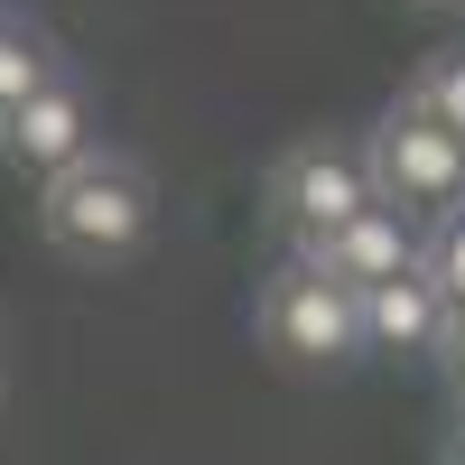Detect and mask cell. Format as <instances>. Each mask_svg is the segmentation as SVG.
<instances>
[{"label":"cell","instance_id":"cell-13","mask_svg":"<svg viewBox=\"0 0 465 465\" xmlns=\"http://www.w3.org/2000/svg\"><path fill=\"white\" fill-rule=\"evenodd\" d=\"M456 465H465V456H456Z\"/></svg>","mask_w":465,"mask_h":465},{"label":"cell","instance_id":"cell-4","mask_svg":"<svg viewBox=\"0 0 465 465\" xmlns=\"http://www.w3.org/2000/svg\"><path fill=\"white\" fill-rule=\"evenodd\" d=\"M261 335H270V354H289V363H354L363 354V298L344 280H326V270L289 261L280 280L261 289Z\"/></svg>","mask_w":465,"mask_h":465},{"label":"cell","instance_id":"cell-10","mask_svg":"<svg viewBox=\"0 0 465 465\" xmlns=\"http://www.w3.org/2000/svg\"><path fill=\"white\" fill-rule=\"evenodd\" d=\"M419 270L438 280V298H447V307H465V205L429 223V242H419Z\"/></svg>","mask_w":465,"mask_h":465},{"label":"cell","instance_id":"cell-7","mask_svg":"<svg viewBox=\"0 0 465 465\" xmlns=\"http://www.w3.org/2000/svg\"><path fill=\"white\" fill-rule=\"evenodd\" d=\"M447 317H456V307L438 298L429 270H410V280H381V289H363V354H438Z\"/></svg>","mask_w":465,"mask_h":465},{"label":"cell","instance_id":"cell-11","mask_svg":"<svg viewBox=\"0 0 465 465\" xmlns=\"http://www.w3.org/2000/svg\"><path fill=\"white\" fill-rule=\"evenodd\" d=\"M438 363L465 381V307H456V317H447V335H438Z\"/></svg>","mask_w":465,"mask_h":465},{"label":"cell","instance_id":"cell-1","mask_svg":"<svg viewBox=\"0 0 465 465\" xmlns=\"http://www.w3.org/2000/svg\"><path fill=\"white\" fill-rule=\"evenodd\" d=\"M149 223H159V186L131 149H94V159H74L65 177L37 186V232L74 261V270H112L149 242Z\"/></svg>","mask_w":465,"mask_h":465},{"label":"cell","instance_id":"cell-6","mask_svg":"<svg viewBox=\"0 0 465 465\" xmlns=\"http://www.w3.org/2000/svg\"><path fill=\"white\" fill-rule=\"evenodd\" d=\"M0 149H10V159L28 168V177H65L74 159H94V112H84V84H65V74H56V84L47 94H28L19 112H10V122H0Z\"/></svg>","mask_w":465,"mask_h":465},{"label":"cell","instance_id":"cell-9","mask_svg":"<svg viewBox=\"0 0 465 465\" xmlns=\"http://www.w3.org/2000/svg\"><path fill=\"white\" fill-rule=\"evenodd\" d=\"M401 103H410V112H429L438 131L465 140V56H429V65H419V84H410Z\"/></svg>","mask_w":465,"mask_h":465},{"label":"cell","instance_id":"cell-12","mask_svg":"<svg viewBox=\"0 0 465 465\" xmlns=\"http://www.w3.org/2000/svg\"><path fill=\"white\" fill-rule=\"evenodd\" d=\"M410 10H447V0H410Z\"/></svg>","mask_w":465,"mask_h":465},{"label":"cell","instance_id":"cell-8","mask_svg":"<svg viewBox=\"0 0 465 465\" xmlns=\"http://www.w3.org/2000/svg\"><path fill=\"white\" fill-rule=\"evenodd\" d=\"M56 84V56H47V37H37L28 19H0V122L28 103V94H47Z\"/></svg>","mask_w":465,"mask_h":465},{"label":"cell","instance_id":"cell-2","mask_svg":"<svg viewBox=\"0 0 465 465\" xmlns=\"http://www.w3.org/2000/svg\"><path fill=\"white\" fill-rule=\"evenodd\" d=\"M363 159H372L381 205H401L410 223H438V214L465 205V140L438 131L429 112H410V103L381 112V131L363 140Z\"/></svg>","mask_w":465,"mask_h":465},{"label":"cell","instance_id":"cell-5","mask_svg":"<svg viewBox=\"0 0 465 465\" xmlns=\"http://www.w3.org/2000/svg\"><path fill=\"white\" fill-rule=\"evenodd\" d=\"M419 232L401 205H372V214H354V223H335V232H317V242H289V261H307V270H326V280H344V289H381V280H410L419 270Z\"/></svg>","mask_w":465,"mask_h":465},{"label":"cell","instance_id":"cell-3","mask_svg":"<svg viewBox=\"0 0 465 465\" xmlns=\"http://www.w3.org/2000/svg\"><path fill=\"white\" fill-rule=\"evenodd\" d=\"M381 205V186H372V159L363 149H344V140H298L280 168H270V223L289 232V242H317V232L335 223H354Z\"/></svg>","mask_w":465,"mask_h":465}]
</instances>
